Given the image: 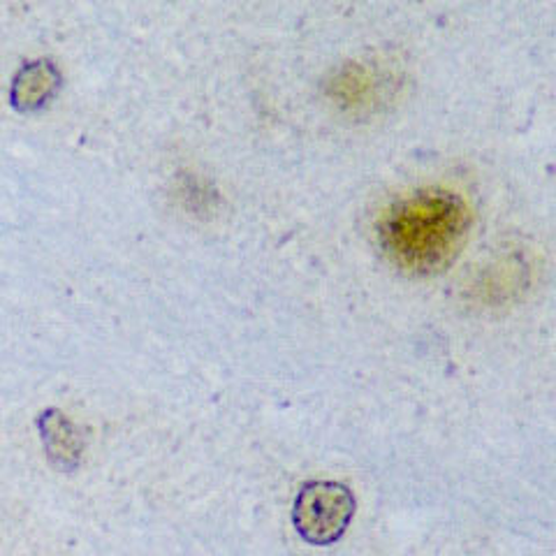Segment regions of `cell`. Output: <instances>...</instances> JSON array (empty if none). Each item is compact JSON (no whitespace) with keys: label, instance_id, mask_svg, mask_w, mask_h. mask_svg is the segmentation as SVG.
I'll list each match as a JSON object with an SVG mask.
<instances>
[{"label":"cell","instance_id":"2","mask_svg":"<svg viewBox=\"0 0 556 556\" xmlns=\"http://www.w3.org/2000/svg\"><path fill=\"white\" fill-rule=\"evenodd\" d=\"M355 515V496L341 482H308L294 501V529L313 545H332L343 538Z\"/></svg>","mask_w":556,"mask_h":556},{"label":"cell","instance_id":"1","mask_svg":"<svg viewBox=\"0 0 556 556\" xmlns=\"http://www.w3.org/2000/svg\"><path fill=\"white\" fill-rule=\"evenodd\" d=\"M471 212L443 188H427L394 202L378 223L380 247L408 274L427 276L452 265L464 247Z\"/></svg>","mask_w":556,"mask_h":556}]
</instances>
